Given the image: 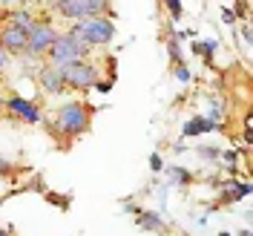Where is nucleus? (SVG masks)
<instances>
[{
    "label": "nucleus",
    "instance_id": "f257e3e1",
    "mask_svg": "<svg viewBox=\"0 0 253 236\" xmlns=\"http://www.w3.org/2000/svg\"><path fill=\"white\" fill-rule=\"evenodd\" d=\"M72 35L78 38L84 47H104V44L112 41L115 26L107 17H84L78 26H72Z\"/></svg>",
    "mask_w": 253,
    "mask_h": 236
},
{
    "label": "nucleus",
    "instance_id": "f03ea898",
    "mask_svg": "<svg viewBox=\"0 0 253 236\" xmlns=\"http://www.w3.org/2000/svg\"><path fill=\"white\" fill-rule=\"evenodd\" d=\"M84 52H86V47L81 44L72 32H66V35H58L52 41L49 58H52V63H58V66H66V63H72V61H81Z\"/></svg>",
    "mask_w": 253,
    "mask_h": 236
},
{
    "label": "nucleus",
    "instance_id": "7ed1b4c3",
    "mask_svg": "<svg viewBox=\"0 0 253 236\" xmlns=\"http://www.w3.org/2000/svg\"><path fill=\"white\" fill-rule=\"evenodd\" d=\"M61 72V81L63 87H78V90H89L98 84V69L89 66V63H81V61H72L66 66H58Z\"/></svg>",
    "mask_w": 253,
    "mask_h": 236
},
{
    "label": "nucleus",
    "instance_id": "20e7f679",
    "mask_svg": "<svg viewBox=\"0 0 253 236\" xmlns=\"http://www.w3.org/2000/svg\"><path fill=\"white\" fill-rule=\"evenodd\" d=\"M86 124H89L86 107L78 104V101H72V104L61 107V112H58V127H61L66 136H78V133H84Z\"/></svg>",
    "mask_w": 253,
    "mask_h": 236
},
{
    "label": "nucleus",
    "instance_id": "39448f33",
    "mask_svg": "<svg viewBox=\"0 0 253 236\" xmlns=\"http://www.w3.org/2000/svg\"><path fill=\"white\" fill-rule=\"evenodd\" d=\"M55 38H58V35L52 29V23H32L29 38H26V52H29L32 58H35V55H43V52H49V47H52Z\"/></svg>",
    "mask_w": 253,
    "mask_h": 236
},
{
    "label": "nucleus",
    "instance_id": "423d86ee",
    "mask_svg": "<svg viewBox=\"0 0 253 236\" xmlns=\"http://www.w3.org/2000/svg\"><path fill=\"white\" fill-rule=\"evenodd\" d=\"M58 9L69 20H84V17H98V12L104 9V0H66Z\"/></svg>",
    "mask_w": 253,
    "mask_h": 236
},
{
    "label": "nucleus",
    "instance_id": "0eeeda50",
    "mask_svg": "<svg viewBox=\"0 0 253 236\" xmlns=\"http://www.w3.org/2000/svg\"><path fill=\"white\" fill-rule=\"evenodd\" d=\"M26 38H29L26 29L9 23V26L0 29V49H3V52H26Z\"/></svg>",
    "mask_w": 253,
    "mask_h": 236
},
{
    "label": "nucleus",
    "instance_id": "6e6552de",
    "mask_svg": "<svg viewBox=\"0 0 253 236\" xmlns=\"http://www.w3.org/2000/svg\"><path fill=\"white\" fill-rule=\"evenodd\" d=\"M6 107H9L12 112H17L20 118H26L29 124L41 121V112H38V107H35V104H29V101H23V98H9V101H6Z\"/></svg>",
    "mask_w": 253,
    "mask_h": 236
},
{
    "label": "nucleus",
    "instance_id": "1a4fd4ad",
    "mask_svg": "<svg viewBox=\"0 0 253 236\" xmlns=\"http://www.w3.org/2000/svg\"><path fill=\"white\" fill-rule=\"evenodd\" d=\"M41 87L52 95H61L63 93V81H61V72L55 66H43L41 69Z\"/></svg>",
    "mask_w": 253,
    "mask_h": 236
},
{
    "label": "nucleus",
    "instance_id": "9d476101",
    "mask_svg": "<svg viewBox=\"0 0 253 236\" xmlns=\"http://www.w3.org/2000/svg\"><path fill=\"white\" fill-rule=\"evenodd\" d=\"M135 222L141 231H164V219L158 216L156 210H138L135 213Z\"/></svg>",
    "mask_w": 253,
    "mask_h": 236
},
{
    "label": "nucleus",
    "instance_id": "9b49d317",
    "mask_svg": "<svg viewBox=\"0 0 253 236\" xmlns=\"http://www.w3.org/2000/svg\"><path fill=\"white\" fill-rule=\"evenodd\" d=\"M210 130H219V124H213L210 118H190L184 124V136H202V133H210Z\"/></svg>",
    "mask_w": 253,
    "mask_h": 236
},
{
    "label": "nucleus",
    "instance_id": "f8f14e48",
    "mask_svg": "<svg viewBox=\"0 0 253 236\" xmlns=\"http://www.w3.org/2000/svg\"><path fill=\"white\" fill-rule=\"evenodd\" d=\"M9 23H12V26H20V29H26V32H29L35 20H32V15L26 12V9H23V6H20V9H15V12L9 15Z\"/></svg>",
    "mask_w": 253,
    "mask_h": 236
},
{
    "label": "nucleus",
    "instance_id": "ddd939ff",
    "mask_svg": "<svg viewBox=\"0 0 253 236\" xmlns=\"http://www.w3.org/2000/svg\"><path fill=\"white\" fill-rule=\"evenodd\" d=\"M167 173L173 176L175 185H187V182H190V173H187V170H181V167H170Z\"/></svg>",
    "mask_w": 253,
    "mask_h": 236
},
{
    "label": "nucleus",
    "instance_id": "4468645a",
    "mask_svg": "<svg viewBox=\"0 0 253 236\" xmlns=\"http://www.w3.org/2000/svg\"><path fill=\"white\" fill-rule=\"evenodd\" d=\"M216 47H219V44H216V41H205V44H196V52H199V55H213V52H216Z\"/></svg>",
    "mask_w": 253,
    "mask_h": 236
},
{
    "label": "nucleus",
    "instance_id": "2eb2a0df",
    "mask_svg": "<svg viewBox=\"0 0 253 236\" xmlns=\"http://www.w3.org/2000/svg\"><path fill=\"white\" fill-rule=\"evenodd\" d=\"M199 156L213 161V158H219V150H216V147H199Z\"/></svg>",
    "mask_w": 253,
    "mask_h": 236
},
{
    "label": "nucleus",
    "instance_id": "dca6fc26",
    "mask_svg": "<svg viewBox=\"0 0 253 236\" xmlns=\"http://www.w3.org/2000/svg\"><path fill=\"white\" fill-rule=\"evenodd\" d=\"M167 6H170V15L173 17H181V0H167Z\"/></svg>",
    "mask_w": 253,
    "mask_h": 236
},
{
    "label": "nucleus",
    "instance_id": "f3484780",
    "mask_svg": "<svg viewBox=\"0 0 253 236\" xmlns=\"http://www.w3.org/2000/svg\"><path fill=\"white\" fill-rule=\"evenodd\" d=\"M0 6H6V9H20V6H26V0H0Z\"/></svg>",
    "mask_w": 253,
    "mask_h": 236
},
{
    "label": "nucleus",
    "instance_id": "a211bd4d",
    "mask_svg": "<svg viewBox=\"0 0 253 236\" xmlns=\"http://www.w3.org/2000/svg\"><path fill=\"white\" fill-rule=\"evenodd\" d=\"M170 58H173L175 63L181 61V49H178V44H175V41H170Z\"/></svg>",
    "mask_w": 253,
    "mask_h": 236
},
{
    "label": "nucleus",
    "instance_id": "6ab92c4d",
    "mask_svg": "<svg viewBox=\"0 0 253 236\" xmlns=\"http://www.w3.org/2000/svg\"><path fill=\"white\" fill-rule=\"evenodd\" d=\"M175 78H178V81H190L193 75H190V69H187V66H178V69H175Z\"/></svg>",
    "mask_w": 253,
    "mask_h": 236
},
{
    "label": "nucleus",
    "instance_id": "aec40b11",
    "mask_svg": "<svg viewBox=\"0 0 253 236\" xmlns=\"http://www.w3.org/2000/svg\"><path fill=\"white\" fill-rule=\"evenodd\" d=\"M150 167H153V170H161V167H164V164H161V156H158V153H153V156H150Z\"/></svg>",
    "mask_w": 253,
    "mask_h": 236
},
{
    "label": "nucleus",
    "instance_id": "412c9836",
    "mask_svg": "<svg viewBox=\"0 0 253 236\" xmlns=\"http://www.w3.org/2000/svg\"><path fill=\"white\" fill-rule=\"evenodd\" d=\"M236 158H239V153H236V150H227V153H224V161H230V167L236 164Z\"/></svg>",
    "mask_w": 253,
    "mask_h": 236
},
{
    "label": "nucleus",
    "instance_id": "4be33fe9",
    "mask_svg": "<svg viewBox=\"0 0 253 236\" xmlns=\"http://www.w3.org/2000/svg\"><path fill=\"white\" fill-rule=\"evenodd\" d=\"M221 20H224V23H233V20H236V15H233L230 9H224V12H221Z\"/></svg>",
    "mask_w": 253,
    "mask_h": 236
},
{
    "label": "nucleus",
    "instance_id": "5701e85b",
    "mask_svg": "<svg viewBox=\"0 0 253 236\" xmlns=\"http://www.w3.org/2000/svg\"><path fill=\"white\" fill-rule=\"evenodd\" d=\"M6 61H9V58H6V52H3V49H0V69H3V66H6Z\"/></svg>",
    "mask_w": 253,
    "mask_h": 236
},
{
    "label": "nucleus",
    "instance_id": "b1692460",
    "mask_svg": "<svg viewBox=\"0 0 253 236\" xmlns=\"http://www.w3.org/2000/svg\"><path fill=\"white\" fill-rule=\"evenodd\" d=\"M61 3H66V0H49V6H61Z\"/></svg>",
    "mask_w": 253,
    "mask_h": 236
},
{
    "label": "nucleus",
    "instance_id": "393cba45",
    "mask_svg": "<svg viewBox=\"0 0 253 236\" xmlns=\"http://www.w3.org/2000/svg\"><path fill=\"white\" fill-rule=\"evenodd\" d=\"M0 170H6V161H3V158H0Z\"/></svg>",
    "mask_w": 253,
    "mask_h": 236
},
{
    "label": "nucleus",
    "instance_id": "a878e982",
    "mask_svg": "<svg viewBox=\"0 0 253 236\" xmlns=\"http://www.w3.org/2000/svg\"><path fill=\"white\" fill-rule=\"evenodd\" d=\"M239 236H251V231H242V234H239Z\"/></svg>",
    "mask_w": 253,
    "mask_h": 236
},
{
    "label": "nucleus",
    "instance_id": "bb28decb",
    "mask_svg": "<svg viewBox=\"0 0 253 236\" xmlns=\"http://www.w3.org/2000/svg\"><path fill=\"white\" fill-rule=\"evenodd\" d=\"M0 236H9V234H6V231H3V228H0Z\"/></svg>",
    "mask_w": 253,
    "mask_h": 236
},
{
    "label": "nucleus",
    "instance_id": "cd10ccee",
    "mask_svg": "<svg viewBox=\"0 0 253 236\" xmlns=\"http://www.w3.org/2000/svg\"><path fill=\"white\" fill-rule=\"evenodd\" d=\"M219 236H230V234H219Z\"/></svg>",
    "mask_w": 253,
    "mask_h": 236
},
{
    "label": "nucleus",
    "instance_id": "c85d7f7f",
    "mask_svg": "<svg viewBox=\"0 0 253 236\" xmlns=\"http://www.w3.org/2000/svg\"><path fill=\"white\" fill-rule=\"evenodd\" d=\"M0 104H3V98H0Z\"/></svg>",
    "mask_w": 253,
    "mask_h": 236
},
{
    "label": "nucleus",
    "instance_id": "c756f323",
    "mask_svg": "<svg viewBox=\"0 0 253 236\" xmlns=\"http://www.w3.org/2000/svg\"><path fill=\"white\" fill-rule=\"evenodd\" d=\"M0 202H3V199H0Z\"/></svg>",
    "mask_w": 253,
    "mask_h": 236
}]
</instances>
